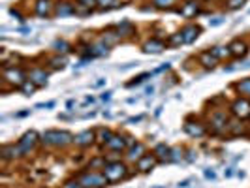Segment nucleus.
Masks as SVG:
<instances>
[{
    "label": "nucleus",
    "mask_w": 250,
    "mask_h": 188,
    "mask_svg": "<svg viewBox=\"0 0 250 188\" xmlns=\"http://www.w3.org/2000/svg\"><path fill=\"white\" fill-rule=\"evenodd\" d=\"M205 2H216V0H205Z\"/></svg>",
    "instance_id": "c03bdc74"
},
{
    "label": "nucleus",
    "mask_w": 250,
    "mask_h": 188,
    "mask_svg": "<svg viewBox=\"0 0 250 188\" xmlns=\"http://www.w3.org/2000/svg\"><path fill=\"white\" fill-rule=\"evenodd\" d=\"M109 98H111V92H104L102 94V100H109Z\"/></svg>",
    "instance_id": "ea45409f"
},
{
    "label": "nucleus",
    "mask_w": 250,
    "mask_h": 188,
    "mask_svg": "<svg viewBox=\"0 0 250 188\" xmlns=\"http://www.w3.org/2000/svg\"><path fill=\"white\" fill-rule=\"evenodd\" d=\"M117 32L121 38H134L136 34V26L132 25L130 21H123L121 25H117Z\"/></svg>",
    "instance_id": "b1692460"
},
{
    "label": "nucleus",
    "mask_w": 250,
    "mask_h": 188,
    "mask_svg": "<svg viewBox=\"0 0 250 188\" xmlns=\"http://www.w3.org/2000/svg\"><path fill=\"white\" fill-rule=\"evenodd\" d=\"M96 141V132H92V130H83L81 134H77L74 136V143L77 147H90L92 143Z\"/></svg>",
    "instance_id": "2eb2a0df"
},
{
    "label": "nucleus",
    "mask_w": 250,
    "mask_h": 188,
    "mask_svg": "<svg viewBox=\"0 0 250 188\" xmlns=\"http://www.w3.org/2000/svg\"><path fill=\"white\" fill-rule=\"evenodd\" d=\"M247 4V0H224V6L226 10L229 12H235V10H241L243 6Z\"/></svg>",
    "instance_id": "7c9ffc66"
},
{
    "label": "nucleus",
    "mask_w": 250,
    "mask_h": 188,
    "mask_svg": "<svg viewBox=\"0 0 250 188\" xmlns=\"http://www.w3.org/2000/svg\"><path fill=\"white\" fill-rule=\"evenodd\" d=\"M177 13H179L183 19H194L196 15L201 13V4L196 2V0H185V2L177 8Z\"/></svg>",
    "instance_id": "0eeeda50"
},
{
    "label": "nucleus",
    "mask_w": 250,
    "mask_h": 188,
    "mask_svg": "<svg viewBox=\"0 0 250 188\" xmlns=\"http://www.w3.org/2000/svg\"><path fill=\"white\" fill-rule=\"evenodd\" d=\"M102 40H104L107 45H113V43H119L123 38L119 36L117 28H115V30H104V34H102Z\"/></svg>",
    "instance_id": "cd10ccee"
},
{
    "label": "nucleus",
    "mask_w": 250,
    "mask_h": 188,
    "mask_svg": "<svg viewBox=\"0 0 250 188\" xmlns=\"http://www.w3.org/2000/svg\"><path fill=\"white\" fill-rule=\"evenodd\" d=\"M47 77H49V74H47L43 68H32V70L28 72V79H30L36 87H45V85H47Z\"/></svg>",
    "instance_id": "dca6fc26"
},
{
    "label": "nucleus",
    "mask_w": 250,
    "mask_h": 188,
    "mask_svg": "<svg viewBox=\"0 0 250 188\" xmlns=\"http://www.w3.org/2000/svg\"><path fill=\"white\" fill-rule=\"evenodd\" d=\"M179 0H152V8L156 10H173Z\"/></svg>",
    "instance_id": "c756f323"
},
{
    "label": "nucleus",
    "mask_w": 250,
    "mask_h": 188,
    "mask_svg": "<svg viewBox=\"0 0 250 188\" xmlns=\"http://www.w3.org/2000/svg\"><path fill=\"white\" fill-rule=\"evenodd\" d=\"M96 6L100 12H107V10H117V8L125 6V2H121V0H96Z\"/></svg>",
    "instance_id": "393cba45"
},
{
    "label": "nucleus",
    "mask_w": 250,
    "mask_h": 188,
    "mask_svg": "<svg viewBox=\"0 0 250 188\" xmlns=\"http://www.w3.org/2000/svg\"><path fill=\"white\" fill-rule=\"evenodd\" d=\"M152 152L156 154L158 162H171V149H169L166 143H158Z\"/></svg>",
    "instance_id": "4be33fe9"
},
{
    "label": "nucleus",
    "mask_w": 250,
    "mask_h": 188,
    "mask_svg": "<svg viewBox=\"0 0 250 188\" xmlns=\"http://www.w3.org/2000/svg\"><path fill=\"white\" fill-rule=\"evenodd\" d=\"M205 177H207V179H214V171H209V169H207V171H205Z\"/></svg>",
    "instance_id": "a19ab883"
},
{
    "label": "nucleus",
    "mask_w": 250,
    "mask_h": 188,
    "mask_svg": "<svg viewBox=\"0 0 250 188\" xmlns=\"http://www.w3.org/2000/svg\"><path fill=\"white\" fill-rule=\"evenodd\" d=\"M181 34L185 38V43H192L201 34V28L198 25H194V23H188V25H185L181 28Z\"/></svg>",
    "instance_id": "f3484780"
},
{
    "label": "nucleus",
    "mask_w": 250,
    "mask_h": 188,
    "mask_svg": "<svg viewBox=\"0 0 250 188\" xmlns=\"http://www.w3.org/2000/svg\"><path fill=\"white\" fill-rule=\"evenodd\" d=\"M36 88H38V87H36V85H34V83H32V81H30V79H26L25 83L21 85V88H19V90H21V92H23L25 96H32Z\"/></svg>",
    "instance_id": "72a5a7b5"
},
{
    "label": "nucleus",
    "mask_w": 250,
    "mask_h": 188,
    "mask_svg": "<svg viewBox=\"0 0 250 188\" xmlns=\"http://www.w3.org/2000/svg\"><path fill=\"white\" fill-rule=\"evenodd\" d=\"M188 183H190V181H183V183H179V187H181V188H187Z\"/></svg>",
    "instance_id": "37998d69"
},
{
    "label": "nucleus",
    "mask_w": 250,
    "mask_h": 188,
    "mask_svg": "<svg viewBox=\"0 0 250 188\" xmlns=\"http://www.w3.org/2000/svg\"><path fill=\"white\" fill-rule=\"evenodd\" d=\"M229 51H231V57L235 59H245L249 55V45L243 42V40H233L229 43Z\"/></svg>",
    "instance_id": "6ab92c4d"
},
{
    "label": "nucleus",
    "mask_w": 250,
    "mask_h": 188,
    "mask_svg": "<svg viewBox=\"0 0 250 188\" xmlns=\"http://www.w3.org/2000/svg\"><path fill=\"white\" fill-rule=\"evenodd\" d=\"M183 128H185V132L190 138H201V136L207 134V126L200 123V121H192V119H187Z\"/></svg>",
    "instance_id": "9d476101"
},
{
    "label": "nucleus",
    "mask_w": 250,
    "mask_h": 188,
    "mask_svg": "<svg viewBox=\"0 0 250 188\" xmlns=\"http://www.w3.org/2000/svg\"><path fill=\"white\" fill-rule=\"evenodd\" d=\"M94 12V6H88L83 2H75V17H87Z\"/></svg>",
    "instance_id": "c85d7f7f"
},
{
    "label": "nucleus",
    "mask_w": 250,
    "mask_h": 188,
    "mask_svg": "<svg viewBox=\"0 0 250 188\" xmlns=\"http://www.w3.org/2000/svg\"><path fill=\"white\" fill-rule=\"evenodd\" d=\"M77 181L83 185V188H104L109 185L102 171H92V169H87L81 175H77Z\"/></svg>",
    "instance_id": "7ed1b4c3"
},
{
    "label": "nucleus",
    "mask_w": 250,
    "mask_h": 188,
    "mask_svg": "<svg viewBox=\"0 0 250 188\" xmlns=\"http://www.w3.org/2000/svg\"><path fill=\"white\" fill-rule=\"evenodd\" d=\"M113 152H125L130 147V138L128 136H121V134H113V138L109 139V143L105 145Z\"/></svg>",
    "instance_id": "f8f14e48"
},
{
    "label": "nucleus",
    "mask_w": 250,
    "mask_h": 188,
    "mask_svg": "<svg viewBox=\"0 0 250 188\" xmlns=\"http://www.w3.org/2000/svg\"><path fill=\"white\" fill-rule=\"evenodd\" d=\"M55 15L57 17L75 15V2L74 0H59V2H55Z\"/></svg>",
    "instance_id": "ddd939ff"
},
{
    "label": "nucleus",
    "mask_w": 250,
    "mask_h": 188,
    "mask_svg": "<svg viewBox=\"0 0 250 188\" xmlns=\"http://www.w3.org/2000/svg\"><path fill=\"white\" fill-rule=\"evenodd\" d=\"M102 173L105 175L107 183L113 185V183H119V181H123V179L130 175V167L125 162H121V160H107L105 167L102 169Z\"/></svg>",
    "instance_id": "f03ea898"
},
{
    "label": "nucleus",
    "mask_w": 250,
    "mask_h": 188,
    "mask_svg": "<svg viewBox=\"0 0 250 188\" xmlns=\"http://www.w3.org/2000/svg\"><path fill=\"white\" fill-rule=\"evenodd\" d=\"M143 154H147V147H145V143H141V141H134V143L126 149V158H128L130 162H138Z\"/></svg>",
    "instance_id": "4468645a"
},
{
    "label": "nucleus",
    "mask_w": 250,
    "mask_h": 188,
    "mask_svg": "<svg viewBox=\"0 0 250 188\" xmlns=\"http://www.w3.org/2000/svg\"><path fill=\"white\" fill-rule=\"evenodd\" d=\"M42 143L49 147H57V149H64L74 143V136L66 130H47L42 136Z\"/></svg>",
    "instance_id": "f257e3e1"
},
{
    "label": "nucleus",
    "mask_w": 250,
    "mask_h": 188,
    "mask_svg": "<svg viewBox=\"0 0 250 188\" xmlns=\"http://www.w3.org/2000/svg\"><path fill=\"white\" fill-rule=\"evenodd\" d=\"M0 152H2V158H4V160H15V158L23 156V152H21V147H19V145H13V143H8V145H4Z\"/></svg>",
    "instance_id": "412c9836"
},
{
    "label": "nucleus",
    "mask_w": 250,
    "mask_h": 188,
    "mask_svg": "<svg viewBox=\"0 0 250 188\" xmlns=\"http://www.w3.org/2000/svg\"><path fill=\"white\" fill-rule=\"evenodd\" d=\"M74 2H83V4H88V6H96V0H74Z\"/></svg>",
    "instance_id": "58836bf2"
},
{
    "label": "nucleus",
    "mask_w": 250,
    "mask_h": 188,
    "mask_svg": "<svg viewBox=\"0 0 250 188\" xmlns=\"http://www.w3.org/2000/svg\"><path fill=\"white\" fill-rule=\"evenodd\" d=\"M104 83H105V79H100V81H96V83H94V87H102Z\"/></svg>",
    "instance_id": "79ce46f5"
},
{
    "label": "nucleus",
    "mask_w": 250,
    "mask_h": 188,
    "mask_svg": "<svg viewBox=\"0 0 250 188\" xmlns=\"http://www.w3.org/2000/svg\"><path fill=\"white\" fill-rule=\"evenodd\" d=\"M209 128L213 130V134H220L222 130L228 128V113L222 109H216L209 115V121H207Z\"/></svg>",
    "instance_id": "423d86ee"
},
{
    "label": "nucleus",
    "mask_w": 250,
    "mask_h": 188,
    "mask_svg": "<svg viewBox=\"0 0 250 188\" xmlns=\"http://www.w3.org/2000/svg\"><path fill=\"white\" fill-rule=\"evenodd\" d=\"M233 88L239 92V96L250 100V77H245V79H241L237 83H233Z\"/></svg>",
    "instance_id": "5701e85b"
},
{
    "label": "nucleus",
    "mask_w": 250,
    "mask_h": 188,
    "mask_svg": "<svg viewBox=\"0 0 250 188\" xmlns=\"http://www.w3.org/2000/svg\"><path fill=\"white\" fill-rule=\"evenodd\" d=\"M38 141H40V136H38V132H34V130H28V132H25V134L21 136V139L17 141V145L21 147L23 156H26L30 150H34V147L38 145Z\"/></svg>",
    "instance_id": "6e6552de"
},
{
    "label": "nucleus",
    "mask_w": 250,
    "mask_h": 188,
    "mask_svg": "<svg viewBox=\"0 0 250 188\" xmlns=\"http://www.w3.org/2000/svg\"><path fill=\"white\" fill-rule=\"evenodd\" d=\"M198 63H200L205 70H213L214 66L218 64V59L214 57L211 51H203V53L198 55Z\"/></svg>",
    "instance_id": "aec40b11"
},
{
    "label": "nucleus",
    "mask_w": 250,
    "mask_h": 188,
    "mask_svg": "<svg viewBox=\"0 0 250 188\" xmlns=\"http://www.w3.org/2000/svg\"><path fill=\"white\" fill-rule=\"evenodd\" d=\"M147 77H150V74H141V75H138V77H134V81H130L126 87H134V85H139V83H143Z\"/></svg>",
    "instance_id": "4c0bfd02"
},
{
    "label": "nucleus",
    "mask_w": 250,
    "mask_h": 188,
    "mask_svg": "<svg viewBox=\"0 0 250 188\" xmlns=\"http://www.w3.org/2000/svg\"><path fill=\"white\" fill-rule=\"evenodd\" d=\"M62 188H83V185L77 179H68V181H64Z\"/></svg>",
    "instance_id": "e433bc0d"
},
{
    "label": "nucleus",
    "mask_w": 250,
    "mask_h": 188,
    "mask_svg": "<svg viewBox=\"0 0 250 188\" xmlns=\"http://www.w3.org/2000/svg\"><path fill=\"white\" fill-rule=\"evenodd\" d=\"M2 79H4V83H10L13 88H21V85L28 79V75H26L21 68L8 66V68H4V72H2Z\"/></svg>",
    "instance_id": "20e7f679"
},
{
    "label": "nucleus",
    "mask_w": 250,
    "mask_h": 188,
    "mask_svg": "<svg viewBox=\"0 0 250 188\" xmlns=\"http://www.w3.org/2000/svg\"><path fill=\"white\" fill-rule=\"evenodd\" d=\"M111 138H113V132L109 128H98V130H96V141L100 143L102 147H105Z\"/></svg>",
    "instance_id": "bb28decb"
},
{
    "label": "nucleus",
    "mask_w": 250,
    "mask_h": 188,
    "mask_svg": "<svg viewBox=\"0 0 250 188\" xmlns=\"http://www.w3.org/2000/svg\"><path fill=\"white\" fill-rule=\"evenodd\" d=\"M166 42H167V45H169V47H177V45L185 43V38H183V34H181V30H179V32H175V34H171V36L167 38Z\"/></svg>",
    "instance_id": "2f4dec72"
},
{
    "label": "nucleus",
    "mask_w": 250,
    "mask_h": 188,
    "mask_svg": "<svg viewBox=\"0 0 250 188\" xmlns=\"http://www.w3.org/2000/svg\"><path fill=\"white\" fill-rule=\"evenodd\" d=\"M49 64L53 70H62L64 66H66V59H64V57H55V59L49 61Z\"/></svg>",
    "instance_id": "f704fd0d"
},
{
    "label": "nucleus",
    "mask_w": 250,
    "mask_h": 188,
    "mask_svg": "<svg viewBox=\"0 0 250 188\" xmlns=\"http://www.w3.org/2000/svg\"><path fill=\"white\" fill-rule=\"evenodd\" d=\"M229 113L235 119H239V121L250 119V100L249 98H243V96L235 98V100L229 104Z\"/></svg>",
    "instance_id": "39448f33"
},
{
    "label": "nucleus",
    "mask_w": 250,
    "mask_h": 188,
    "mask_svg": "<svg viewBox=\"0 0 250 188\" xmlns=\"http://www.w3.org/2000/svg\"><path fill=\"white\" fill-rule=\"evenodd\" d=\"M209 51L213 53L218 61H224V59H229V57H231L229 45H214V47H211Z\"/></svg>",
    "instance_id": "a878e982"
},
{
    "label": "nucleus",
    "mask_w": 250,
    "mask_h": 188,
    "mask_svg": "<svg viewBox=\"0 0 250 188\" xmlns=\"http://www.w3.org/2000/svg\"><path fill=\"white\" fill-rule=\"evenodd\" d=\"M53 47H55L57 53H62V55H66V53H70V51H72V45H70L68 42H64V40H57Z\"/></svg>",
    "instance_id": "473e14b6"
},
{
    "label": "nucleus",
    "mask_w": 250,
    "mask_h": 188,
    "mask_svg": "<svg viewBox=\"0 0 250 188\" xmlns=\"http://www.w3.org/2000/svg\"><path fill=\"white\" fill-rule=\"evenodd\" d=\"M156 164H158L156 154H154V152H147V154H143L138 162H136V169H138L139 173H149Z\"/></svg>",
    "instance_id": "9b49d317"
},
{
    "label": "nucleus",
    "mask_w": 250,
    "mask_h": 188,
    "mask_svg": "<svg viewBox=\"0 0 250 188\" xmlns=\"http://www.w3.org/2000/svg\"><path fill=\"white\" fill-rule=\"evenodd\" d=\"M185 150L183 149H171V162H179V160H183L185 158V154H183Z\"/></svg>",
    "instance_id": "c9c22d12"
},
{
    "label": "nucleus",
    "mask_w": 250,
    "mask_h": 188,
    "mask_svg": "<svg viewBox=\"0 0 250 188\" xmlns=\"http://www.w3.org/2000/svg\"><path fill=\"white\" fill-rule=\"evenodd\" d=\"M166 47H167V42L158 40V38H150V40H147L143 43V51L145 53H162Z\"/></svg>",
    "instance_id": "a211bd4d"
},
{
    "label": "nucleus",
    "mask_w": 250,
    "mask_h": 188,
    "mask_svg": "<svg viewBox=\"0 0 250 188\" xmlns=\"http://www.w3.org/2000/svg\"><path fill=\"white\" fill-rule=\"evenodd\" d=\"M34 13L42 19H49L55 15V2L53 0H36L34 2Z\"/></svg>",
    "instance_id": "1a4fd4ad"
}]
</instances>
